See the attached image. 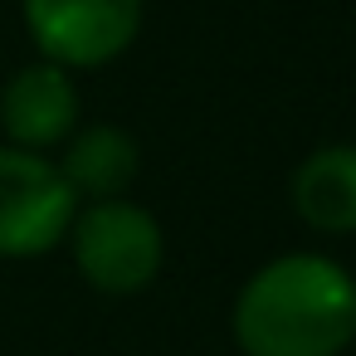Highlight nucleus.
Returning <instances> with one entry per match:
<instances>
[{"label":"nucleus","mask_w":356,"mask_h":356,"mask_svg":"<svg viewBox=\"0 0 356 356\" xmlns=\"http://www.w3.org/2000/svg\"><path fill=\"white\" fill-rule=\"evenodd\" d=\"M244 356H341L356 341V278L327 254H283L234 298Z\"/></svg>","instance_id":"nucleus-1"},{"label":"nucleus","mask_w":356,"mask_h":356,"mask_svg":"<svg viewBox=\"0 0 356 356\" xmlns=\"http://www.w3.org/2000/svg\"><path fill=\"white\" fill-rule=\"evenodd\" d=\"M74 264L98 293H142L166 264V234L152 210L113 195L74 215Z\"/></svg>","instance_id":"nucleus-2"},{"label":"nucleus","mask_w":356,"mask_h":356,"mask_svg":"<svg viewBox=\"0 0 356 356\" xmlns=\"http://www.w3.org/2000/svg\"><path fill=\"white\" fill-rule=\"evenodd\" d=\"M79 215V195L54 161L25 147H0V259L49 254Z\"/></svg>","instance_id":"nucleus-3"},{"label":"nucleus","mask_w":356,"mask_h":356,"mask_svg":"<svg viewBox=\"0 0 356 356\" xmlns=\"http://www.w3.org/2000/svg\"><path fill=\"white\" fill-rule=\"evenodd\" d=\"M25 25L49 64L103 69L132 49L142 0H25Z\"/></svg>","instance_id":"nucleus-4"},{"label":"nucleus","mask_w":356,"mask_h":356,"mask_svg":"<svg viewBox=\"0 0 356 356\" xmlns=\"http://www.w3.org/2000/svg\"><path fill=\"white\" fill-rule=\"evenodd\" d=\"M0 127L10 132L15 147L25 152H44L64 137H74L79 127V93L64 64H30L20 69L6 93H0Z\"/></svg>","instance_id":"nucleus-5"},{"label":"nucleus","mask_w":356,"mask_h":356,"mask_svg":"<svg viewBox=\"0 0 356 356\" xmlns=\"http://www.w3.org/2000/svg\"><path fill=\"white\" fill-rule=\"evenodd\" d=\"M293 210L317 234H351L356 229V147H317L293 171Z\"/></svg>","instance_id":"nucleus-6"},{"label":"nucleus","mask_w":356,"mask_h":356,"mask_svg":"<svg viewBox=\"0 0 356 356\" xmlns=\"http://www.w3.org/2000/svg\"><path fill=\"white\" fill-rule=\"evenodd\" d=\"M137 161H142V152H137V142H132L122 127L93 122V127H83V132L69 142L59 171H64V181L74 186V195L113 200V195H122V191L137 181Z\"/></svg>","instance_id":"nucleus-7"}]
</instances>
